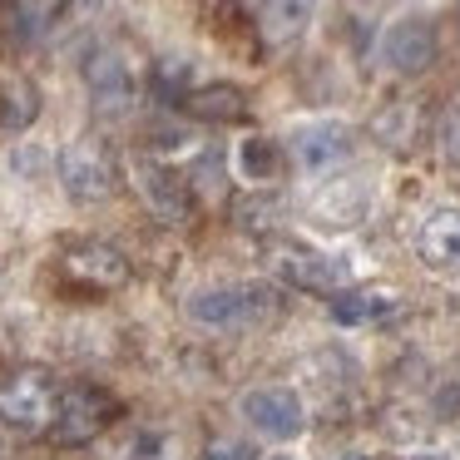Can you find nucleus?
<instances>
[{"instance_id": "nucleus-1", "label": "nucleus", "mask_w": 460, "mask_h": 460, "mask_svg": "<svg viewBox=\"0 0 460 460\" xmlns=\"http://www.w3.org/2000/svg\"><path fill=\"white\" fill-rule=\"evenodd\" d=\"M114 396L100 386H90V381H75V386H60V396H55V420H50V440L55 446H84V440H94L104 426L114 420Z\"/></svg>"}, {"instance_id": "nucleus-2", "label": "nucleus", "mask_w": 460, "mask_h": 460, "mask_svg": "<svg viewBox=\"0 0 460 460\" xmlns=\"http://www.w3.org/2000/svg\"><path fill=\"white\" fill-rule=\"evenodd\" d=\"M55 396H60V386L45 371H11V376H0V420L25 436L50 430Z\"/></svg>"}, {"instance_id": "nucleus-3", "label": "nucleus", "mask_w": 460, "mask_h": 460, "mask_svg": "<svg viewBox=\"0 0 460 460\" xmlns=\"http://www.w3.org/2000/svg\"><path fill=\"white\" fill-rule=\"evenodd\" d=\"M60 183L75 203H104L119 183V164H114L110 144L100 139H75L60 154Z\"/></svg>"}, {"instance_id": "nucleus-4", "label": "nucleus", "mask_w": 460, "mask_h": 460, "mask_svg": "<svg viewBox=\"0 0 460 460\" xmlns=\"http://www.w3.org/2000/svg\"><path fill=\"white\" fill-rule=\"evenodd\" d=\"M60 272L65 282H75L84 292H114L129 282V258L110 243H70L60 252Z\"/></svg>"}, {"instance_id": "nucleus-5", "label": "nucleus", "mask_w": 460, "mask_h": 460, "mask_svg": "<svg viewBox=\"0 0 460 460\" xmlns=\"http://www.w3.org/2000/svg\"><path fill=\"white\" fill-rule=\"evenodd\" d=\"M268 288H213L189 297V317L203 327H248V322L268 317Z\"/></svg>"}, {"instance_id": "nucleus-6", "label": "nucleus", "mask_w": 460, "mask_h": 460, "mask_svg": "<svg viewBox=\"0 0 460 460\" xmlns=\"http://www.w3.org/2000/svg\"><path fill=\"white\" fill-rule=\"evenodd\" d=\"M134 189H139V199L149 203L154 218H164V223H189L193 218L189 183H183L173 169H164V164H154V159L134 164Z\"/></svg>"}, {"instance_id": "nucleus-7", "label": "nucleus", "mask_w": 460, "mask_h": 460, "mask_svg": "<svg viewBox=\"0 0 460 460\" xmlns=\"http://www.w3.org/2000/svg\"><path fill=\"white\" fill-rule=\"evenodd\" d=\"M243 420H248L252 430H262V436H272V440H292V436H302V426H307L302 401L292 396V391H282V386L248 391V396H243Z\"/></svg>"}, {"instance_id": "nucleus-8", "label": "nucleus", "mask_w": 460, "mask_h": 460, "mask_svg": "<svg viewBox=\"0 0 460 460\" xmlns=\"http://www.w3.org/2000/svg\"><path fill=\"white\" fill-rule=\"evenodd\" d=\"M84 84H90L94 104H100L104 114H119L134 104V65L124 60L119 50H110V45H100V50L84 60Z\"/></svg>"}, {"instance_id": "nucleus-9", "label": "nucleus", "mask_w": 460, "mask_h": 460, "mask_svg": "<svg viewBox=\"0 0 460 460\" xmlns=\"http://www.w3.org/2000/svg\"><path fill=\"white\" fill-rule=\"evenodd\" d=\"M351 159V129L347 124H302L292 134V164L302 173H332Z\"/></svg>"}, {"instance_id": "nucleus-10", "label": "nucleus", "mask_w": 460, "mask_h": 460, "mask_svg": "<svg viewBox=\"0 0 460 460\" xmlns=\"http://www.w3.org/2000/svg\"><path fill=\"white\" fill-rule=\"evenodd\" d=\"M436 55H440L436 25L420 21V15L396 21V25L386 31V60H391V70H401V75H426L430 65H436Z\"/></svg>"}, {"instance_id": "nucleus-11", "label": "nucleus", "mask_w": 460, "mask_h": 460, "mask_svg": "<svg viewBox=\"0 0 460 460\" xmlns=\"http://www.w3.org/2000/svg\"><path fill=\"white\" fill-rule=\"evenodd\" d=\"M317 0H262L258 5V35L268 50H288L307 35Z\"/></svg>"}, {"instance_id": "nucleus-12", "label": "nucleus", "mask_w": 460, "mask_h": 460, "mask_svg": "<svg viewBox=\"0 0 460 460\" xmlns=\"http://www.w3.org/2000/svg\"><path fill=\"white\" fill-rule=\"evenodd\" d=\"M179 104H183V114H193V119H203V124L248 119V94H243L238 84H199V90H189Z\"/></svg>"}, {"instance_id": "nucleus-13", "label": "nucleus", "mask_w": 460, "mask_h": 460, "mask_svg": "<svg viewBox=\"0 0 460 460\" xmlns=\"http://www.w3.org/2000/svg\"><path fill=\"white\" fill-rule=\"evenodd\" d=\"M420 258L430 268H460V208H440L420 223Z\"/></svg>"}, {"instance_id": "nucleus-14", "label": "nucleus", "mask_w": 460, "mask_h": 460, "mask_svg": "<svg viewBox=\"0 0 460 460\" xmlns=\"http://www.w3.org/2000/svg\"><path fill=\"white\" fill-rule=\"evenodd\" d=\"M282 272L307 292H341L347 288V262L322 258V252H288V258H282Z\"/></svg>"}, {"instance_id": "nucleus-15", "label": "nucleus", "mask_w": 460, "mask_h": 460, "mask_svg": "<svg viewBox=\"0 0 460 460\" xmlns=\"http://www.w3.org/2000/svg\"><path fill=\"white\" fill-rule=\"evenodd\" d=\"M396 302L381 297V292H332V317L357 327V322H376V317H391Z\"/></svg>"}, {"instance_id": "nucleus-16", "label": "nucleus", "mask_w": 460, "mask_h": 460, "mask_svg": "<svg viewBox=\"0 0 460 460\" xmlns=\"http://www.w3.org/2000/svg\"><path fill=\"white\" fill-rule=\"evenodd\" d=\"M35 114H40V94H35L31 80L0 84V124H5V129H31Z\"/></svg>"}, {"instance_id": "nucleus-17", "label": "nucleus", "mask_w": 460, "mask_h": 460, "mask_svg": "<svg viewBox=\"0 0 460 460\" xmlns=\"http://www.w3.org/2000/svg\"><path fill=\"white\" fill-rule=\"evenodd\" d=\"M238 173L248 183H272L282 173V149L272 139H243L238 144Z\"/></svg>"}, {"instance_id": "nucleus-18", "label": "nucleus", "mask_w": 460, "mask_h": 460, "mask_svg": "<svg viewBox=\"0 0 460 460\" xmlns=\"http://www.w3.org/2000/svg\"><path fill=\"white\" fill-rule=\"evenodd\" d=\"M272 460H288V456H272Z\"/></svg>"}]
</instances>
